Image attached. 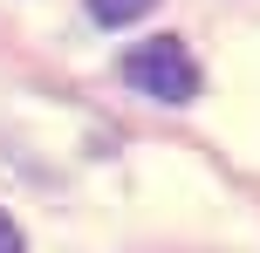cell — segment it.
Returning a JSON list of instances; mask_svg holds the SVG:
<instances>
[{"instance_id":"6da1fadb","label":"cell","mask_w":260,"mask_h":253,"mask_svg":"<svg viewBox=\"0 0 260 253\" xmlns=\"http://www.w3.org/2000/svg\"><path fill=\"white\" fill-rule=\"evenodd\" d=\"M123 82H137L157 103H192L199 96V62L185 55L178 34H157V41H137V48L123 55Z\"/></svg>"},{"instance_id":"7a4b0ae2","label":"cell","mask_w":260,"mask_h":253,"mask_svg":"<svg viewBox=\"0 0 260 253\" xmlns=\"http://www.w3.org/2000/svg\"><path fill=\"white\" fill-rule=\"evenodd\" d=\"M151 7H157V0H89V14L103 27H130L137 14H151Z\"/></svg>"},{"instance_id":"3957f363","label":"cell","mask_w":260,"mask_h":253,"mask_svg":"<svg viewBox=\"0 0 260 253\" xmlns=\"http://www.w3.org/2000/svg\"><path fill=\"white\" fill-rule=\"evenodd\" d=\"M0 253H27V246H21V226H14L7 212H0Z\"/></svg>"}]
</instances>
